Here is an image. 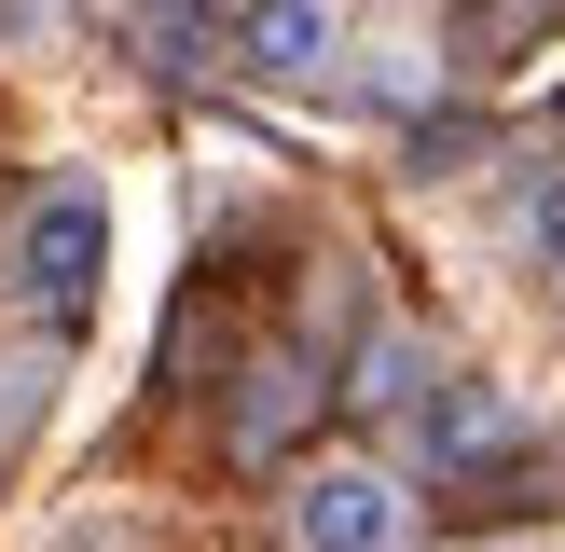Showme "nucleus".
I'll return each mask as SVG.
<instances>
[{
	"mask_svg": "<svg viewBox=\"0 0 565 552\" xmlns=\"http://www.w3.org/2000/svg\"><path fill=\"white\" fill-rule=\"evenodd\" d=\"M401 469H373V456H318L290 484V552H401Z\"/></svg>",
	"mask_w": 565,
	"mask_h": 552,
	"instance_id": "obj_2",
	"label": "nucleus"
},
{
	"mask_svg": "<svg viewBox=\"0 0 565 552\" xmlns=\"http://www.w3.org/2000/svg\"><path fill=\"white\" fill-rule=\"evenodd\" d=\"M235 55L263 83H318L331 70V0H235Z\"/></svg>",
	"mask_w": 565,
	"mask_h": 552,
	"instance_id": "obj_3",
	"label": "nucleus"
},
{
	"mask_svg": "<svg viewBox=\"0 0 565 552\" xmlns=\"http://www.w3.org/2000/svg\"><path fill=\"white\" fill-rule=\"evenodd\" d=\"M552 248H565V193H552Z\"/></svg>",
	"mask_w": 565,
	"mask_h": 552,
	"instance_id": "obj_5",
	"label": "nucleus"
},
{
	"mask_svg": "<svg viewBox=\"0 0 565 552\" xmlns=\"http://www.w3.org/2000/svg\"><path fill=\"white\" fill-rule=\"evenodd\" d=\"M414 373H428V359H414L401 331H386V346L359 359V401H373V414H401V401H428V386H414Z\"/></svg>",
	"mask_w": 565,
	"mask_h": 552,
	"instance_id": "obj_4",
	"label": "nucleus"
},
{
	"mask_svg": "<svg viewBox=\"0 0 565 552\" xmlns=\"http://www.w3.org/2000/svg\"><path fill=\"white\" fill-rule=\"evenodd\" d=\"M97 276H110V193H97V180H42L28 221H14V290L42 304L55 331H83Z\"/></svg>",
	"mask_w": 565,
	"mask_h": 552,
	"instance_id": "obj_1",
	"label": "nucleus"
}]
</instances>
